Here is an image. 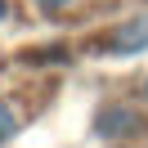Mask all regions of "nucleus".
Segmentation results:
<instances>
[{
	"label": "nucleus",
	"mask_w": 148,
	"mask_h": 148,
	"mask_svg": "<svg viewBox=\"0 0 148 148\" xmlns=\"http://www.w3.org/2000/svg\"><path fill=\"white\" fill-rule=\"evenodd\" d=\"M5 14H9V5H5V0H0V18H5Z\"/></svg>",
	"instance_id": "39448f33"
},
{
	"label": "nucleus",
	"mask_w": 148,
	"mask_h": 148,
	"mask_svg": "<svg viewBox=\"0 0 148 148\" xmlns=\"http://www.w3.org/2000/svg\"><path fill=\"white\" fill-rule=\"evenodd\" d=\"M139 130V112L126 108V103H108V108H99V117H94V135L99 139H126Z\"/></svg>",
	"instance_id": "f257e3e1"
},
{
	"label": "nucleus",
	"mask_w": 148,
	"mask_h": 148,
	"mask_svg": "<svg viewBox=\"0 0 148 148\" xmlns=\"http://www.w3.org/2000/svg\"><path fill=\"white\" fill-rule=\"evenodd\" d=\"M76 0H40V9L45 14H63V9H72Z\"/></svg>",
	"instance_id": "20e7f679"
},
{
	"label": "nucleus",
	"mask_w": 148,
	"mask_h": 148,
	"mask_svg": "<svg viewBox=\"0 0 148 148\" xmlns=\"http://www.w3.org/2000/svg\"><path fill=\"white\" fill-rule=\"evenodd\" d=\"M108 45L117 49V54H139V49H148V14H139V18L121 23V27L112 32Z\"/></svg>",
	"instance_id": "f03ea898"
},
{
	"label": "nucleus",
	"mask_w": 148,
	"mask_h": 148,
	"mask_svg": "<svg viewBox=\"0 0 148 148\" xmlns=\"http://www.w3.org/2000/svg\"><path fill=\"white\" fill-rule=\"evenodd\" d=\"M18 130H23V112L14 108V99H0V144L14 139Z\"/></svg>",
	"instance_id": "7ed1b4c3"
},
{
	"label": "nucleus",
	"mask_w": 148,
	"mask_h": 148,
	"mask_svg": "<svg viewBox=\"0 0 148 148\" xmlns=\"http://www.w3.org/2000/svg\"><path fill=\"white\" fill-rule=\"evenodd\" d=\"M144 94H148V81H144Z\"/></svg>",
	"instance_id": "423d86ee"
}]
</instances>
